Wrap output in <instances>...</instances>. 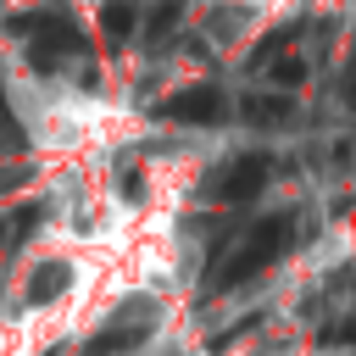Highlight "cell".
<instances>
[{"mask_svg": "<svg viewBox=\"0 0 356 356\" xmlns=\"http://www.w3.org/2000/svg\"><path fill=\"white\" fill-rule=\"evenodd\" d=\"M289 239H295V228H289V217H261V222H250L222 256H217V267H211V278H206V295H222V289H239L245 278H256V273H267L284 250H289Z\"/></svg>", "mask_w": 356, "mask_h": 356, "instance_id": "obj_1", "label": "cell"}, {"mask_svg": "<svg viewBox=\"0 0 356 356\" xmlns=\"http://www.w3.org/2000/svg\"><path fill=\"white\" fill-rule=\"evenodd\" d=\"M6 28H11L17 39H28V56H33L39 72H50V67H61L67 56L83 50L78 28H72L67 17H56V11H28V17H11Z\"/></svg>", "mask_w": 356, "mask_h": 356, "instance_id": "obj_2", "label": "cell"}, {"mask_svg": "<svg viewBox=\"0 0 356 356\" xmlns=\"http://www.w3.org/2000/svg\"><path fill=\"white\" fill-rule=\"evenodd\" d=\"M156 328V306L150 300H128L122 312H111V323L83 345V356H122V350H139Z\"/></svg>", "mask_w": 356, "mask_h": 356, "instance_id": "obj_3", "label": "cell"}, {"mask_svg": "<svg viewBox=\"0 0 356 356\" xmlns=\"http://www.w3.org/2000/svg\"><path fill=\"white\" fill-rule=\"evenodd\" d=\"M267 172H273V161L261 156V150H250V156H234V161H222L211 178H206V200H222V206H239V200H250V195H261V184H267Z\"/></svg>", "mask_w": 356, "mask_h": 356, "instance_id": "obj_4", "label": "cell"}, {"mask_svg": "<svg viewBox=\"0 0 356 356\" xmlns=\"http://www.w3.org/2000/svg\"><path fill=\"white\" fill-rule=\"evenodd\" d=\"M222 111H228V106H222V95H217L211 83H189V89H178V95L161 100V117H167V122H189V128L217 122Z\"/></svg>", "mask_w": 356, "mask_h": 356, "instance_id": "obj_5", "label": "cell"}, {"mask_svg": "<svg viewBox=\"0 0 356 356\" xmlns=\"http://www.w3.org/2000/svg\"><path fill=\"white\" fill-rule=\"evenodd\" d=\"M239 117L256 122V128H278V122L295 117V100H289V89H256V95L239 100Z\"/></svg>", "mask_w": 356, "mask_h": 356, "instance_id": "obj_6", "label": "cell"}, {"mask_svg": "<svg viewBox=\"0 0 356 356\" xmlns=\"http://www.w3.org/2000/svg\"><path fill=\"white\" fill-rule=\"evenodd\" d=\"M56 295H67V267H61V261H39V267L28 273V284H22V300H28V306H50Z\"/></svg>", "mask_w": 356, "mask_h": 356, "instance_id": "obj_7", "label": "cell"}, {"mask_svg": "<svg viewBox=\"0 0 356 356\" xmlns=\"http://www.w3.org/2000/svg\"><path fill=\"white\" fill-rule=\"evenodd\" d=\"M134 22H139L134 0H106V6H100V28H106V39H111V44H122V39L134 33Z\"/></svg>", "mask_w": 356, "mask_h": 356, "instance_id": "obj_8", "label": "cell"}, {"mask_svg": "<svg viewBox=\"0 0 356 356\" xmlns=\"http://www.w3.org/2000/svg\"><path fill=\"white\" fill-rule=\"evenodd\" d=\"M0 150H22V128H17V117L6 111V100H0Z\"/></svg>", "mask_w": 356, "mask_h": 356, "instance_id": "obj_9", "label": "cell"}, {"mask_svg": "<svg viewBox=\"0 0 356 356\" xmlns=\"http://www.w3.org/2000/svg\"><path fill=\"white\" fill-rule=\"evenodd\" d=\"M300 72H306V61H300V56H284V61H273V83H300Z\"/></svg>", "mask_w": 356, "mask_h": 356, "instance_id": "obj_10", "label": "cell"}, {"mask_svg": "<svg viewBox=\"0 0 356 356\" xmlns=\"http://www.w3.org/2000/svg\"><path fill=\"white\" fill-rule=\"evenodd\" d=\"M317 345H356V323H328L317 334Z\"/></svg>", "mask_w": 356, "mask_h": 356, "instance_id": "obj_11", "label": "cell"}, {"mask_svg": "<svg viewBox=\"0 0 356 356\" xmlns=\"http://www.w3.org/2000/svg\"><path fill=\"white\" fill-rule=\"evenodd\" d=\"M172 22H178V0H167V6H156V11H150V33H167Z\"/></svg>", "mask_w": 356, "mask_h": 356, "instance_id": "obj_12", "label": "cell"}, {"mask_svg": "<svg viewBox=\"0 0 356 356\" xmlns=\"http://www.w3.org/2000/svg\"><path fill=\"white\" fill-rule=\"evenodd\" d=\"M345 95H356V61H350V72H345Z\"/></svg>", "mask_w": 356, "mask_h": 356, "instance_id": "obj_13", "label": "cell"}]
</instances>
